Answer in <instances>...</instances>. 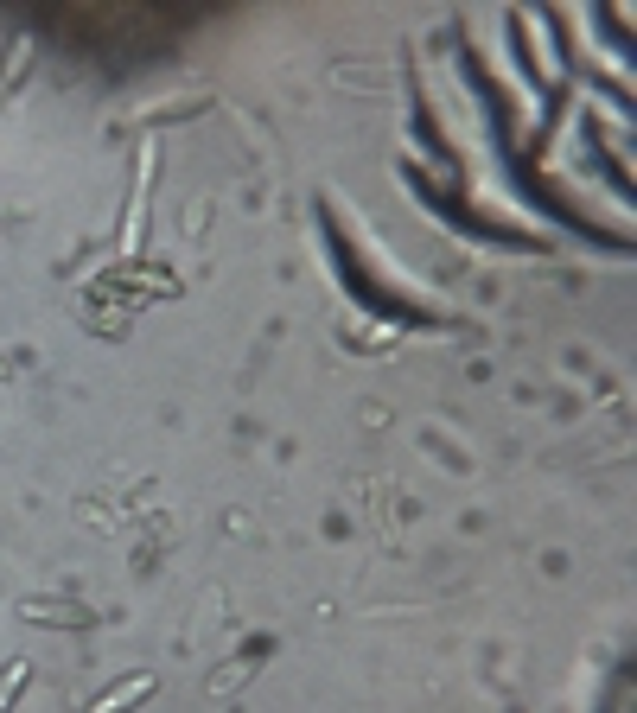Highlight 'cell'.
Returning <instances> with one entry per match:
<instances>
[{
  "label": "cell",
  "instance_id": "6da1fadb",
  "mask_svg": "<svg viewBox=\"0 0 637 713\" xmlns=\"http://www.w3.org/2000/svg\"><path fill=\"white\" fill-rule=\"evenodd\" d=\"M141 694H153V675H128V682H115V688H102L90 713H122L128 701H141Z\"/></svg>",
  "mask_w": 637,
  "mask_h": 713
},
{
  "label": "cell",
  "instance_id": "277c9868",
  "mask_svg": "<svg viewBox=\"0 0 637 713\" xmlns=\"http://www.w3.org/2000/svg\"><path fill=\"white\" fill-rule=\"evenodd\" d=\"M0 376H7V363H0Z\"/></svg>",
  "mask_w": 637,
  "mask_h": 713
},
{
  "label": "cell",
  "instance_id": "3957f363",
  "mask_svg": "<svg viewBox=\"0 0 637 713\" xmlns=\"http://www.w3.org/2000/svg\"><path fill=\"white\" fill-rule=\"evenodd\" d=\"M20 58H26V39H13V45H7V64H0V83L20 77Z\"/></svg>",
  "mask_w": 637,
  "mask_h": 713
},
{
  "label": "cell",
  "instance_id": "7a4b0ae2",
  "mask_svg": "<svg viewBox=\"0 0 637 713\" xmlns=\"http://www.w3.org/2000/svg\"><path fill=\"white\" fill-rule=\"evenodd\" d=\"M20 688H26V663H20V656H13V663L0 669V713L13 707V694H20Z\"/></svg>",
  "mask_w": 637,
  "mask_h": 713
}]
</instances>
